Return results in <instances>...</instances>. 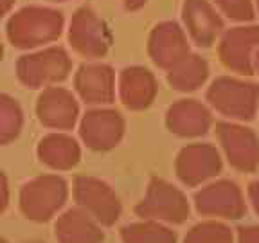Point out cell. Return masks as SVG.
Segmentation results:
<instances>
[{"instance_id":"1","label":"cell","mask_w":259,"mask_h":243,"mask_svg":"<svg viewBox=\"0 0 259 243\" xmlns=\"http://www.w3.org/2000/svg\"><path fill=\"white\" fill-rule=\"evenodd\" d=\"M65 32L63 11L51 6L29 4L13 11L6 22V38L15 49L34 51L61 38Z\"/></svg>"},{"instance_id":"2","label":"cell","mask_w":259,"mask_h":243,"mask_svg":"<svg viewBox=\"0 0 259 243\" xmlns=\"http://www.w3.org/2000/svg\"><path fill=\"white\" fill-rule=\"evenodd\" d=\"M72 56L63 45L51 44L25 51L15 63L16 77L25 89L41 90L45 87L61 85L72 74Z\"/></svg>"},{"instance_id":"3","label":"cell","mask_w":259,"mask_h":243,"mask_svg":"<svg viewBox=\"0 0 259 243\" xmlns=\"http://www.w3.org/2000/svg\"><path fill=\"white\" fill-rule=\"evenodd\" d=\"M70 196L69 182L58 173H44L20 187L18 207L29 222L44 223L61 213Z\"/></svg>"},{"instance_id":"4","label":"cell","mask_w":259,"mask_h":243,"mask_svg":"<svg viewBox=\"0 0 259 243\" xmlns=\"http://www.w3.org/2000/svg\"><path fill=\"white\" fill-rule=\"evenodd\" d=\"M207 105L229 121H250L259 110V87L236 76H218L205 92Z\"/></svg>"},{"instance_id":"5","label":"cell","mask_w":259,"mask_h":243,"mask_svg":"<svg viewBox=\"0 0 259 243\" xmlns=\"http://www.w3.org/2000/svg\"><path fill=\"white\" fill-rule=\"evenodd\" d=\"M65 31L70 49L85 60H101L113 45V32L108 22L89 4L79 6L72 13Z\"/></svg>"},{"instance_id":"6","label":"cell","mask_w":259,"mask_h":243,"mask_svg":"<svg viewBox=\"0 0 259 243\" xmlns=\"http://www.w3.org/2000/svg\"><path fill=\"white\" fill-rule=\"evenodd\" d=\"M135 215L141 220H155L166 225H180L191 215L186 193L169 180L151 177L144 198L135 206Z\"/></svg>"},{"instance_id":"7","label":"cell","mask_w":259,"mask_h":243,"mask_svg":"<svg viewBox=\"0 0 259 243\" xmlns=\"http://www.w3.org/2000/svg\"><path fill=\"white\" fill-rule=\"evenodd\" d=\"M72 198L103 227H112L122 215V202L112 186L92 175H77L72 182Z\"/></svg>"},{"instance_id":"8","label":"cell","mask_w":259,"mask_h":243,"mask_svg":"<svg viewBox=\"0 0 259 243\" xmlns=\"http://www.w3.org/2000/svg\"><path fill=\"white\" fill-rule=\"evenodd\" d=\"M77 134L81 144L89 150L105 151L115 150L126 134V119L119 110L110 106H90L79 115Z\"/></svg>"},{"instance_id":"9","label":"cell","mask_w":259,"mask_h":243,"mask_svg":"<svg viewBox=\"0 0 259 243\" xmlns=\"http://www.w3.org/2000/svg\"><path fill=\"white\" fill-rule=\"evenodd\" d=\"M194 209L202 216L222 220H239L247 213V202L241 187L229 178H218L203 184L193 196Z\"/></svg>"},{"instance_id":"10","label":"cell","mask_w":259,"mask_h":243,"mask_svg":"<svg viewBox=\"0 0 259 243\" xmlns=\"http://www.w3.org/2000/svg\"><path fill=\"white\" fill-rule=\"evenodd\" d=\"M223 170L222 151L210 142H191L180 148L175 158V173L187 187H198L214 180Z\"/></svg>"},{"instance_id":"11","label":"cell","mask_w":259,"mask_h":243,"mask_svg":"<svg viewBox=\"0 0 259 243\" xmlns=\"http://www.w3.org/2000/svg\"><path fill=\"white\" fill-rule=\"evenodd\" d=\"M259 49V25L243 24L223 29L218 38V56L227 69L239 76L254 74V58Z\"/></svg>"},{"instance_id":"12","label":"cell","mask_w":259,"mask_h":243,"mask_svg":"<svg viewBox=\"0 0 259 243\" xmlns=\"http://www.w3.org/2000/svg\"><path fill=\"white\" fill-rule=\"evenodd\" d=\"M74 94L87 106H108L117 96V76L112 65L85 60L74 72Z\"/></svg>"},{"instance_id":"13","label":"cell","mask_w":259,"mask_h":243,"mask_svg":"<svg viewBox=\"0 0 259 243\" xmlns=\"http://www.w3.org/2000/svg\"><path fill=\"white\" fill-rule=\"evenodd\" d=\"M216 137L234 170L252 173L259 166V135L239 121L216 123Z\"/></svg>"},{"instance_id":"14","label":"cell","mask_w":259,"mask_h":243,"mask_svg":"<svg viewBox=\"0 0 259 243\" xmlns=\"http://www.w3.org/2000/svg\"><path fill=\"white\" fill-rule=\"evenodd\" d=\"M34 112L44 128L53 132H69L76 128L79 121V99L72 90L61 85L45 87L36 97Z\"/></svg>"},{"instance_id":"15","label":"cell","mask_w":259,"mask_h":243,"mask_svg":"<svg viewBox=\"0 0 259 243\" xmlns=\"http://www.w3.org/2000/svg\"><path fill=\"white\" fill-rule=\"evenodd\" d=\"M146 51L158 69L167 70L191 53V40L180 22L162 20L151 27Z\"/></svg>"},{"instance_id":"16","label":"cell","mask_w":259,"mask_h":243,"mask_svg":"<svg viewBox=\"0 0 259 243\" xmlns=\"http://www.w3.org/2000/svg\"><path fill=\"white\" fill-rule=\"evenodd\" d=\"M180 15L182 27L196 47H212L225 29L223 15L212 0H184Z\"/></svg>"},{"instance_id":"17","label":"cell","mask_w":259,"mask_h":243,"mask_svg":"<svg viewBox=\"0 0 259 243\" xmlns=\"http://www.w3.org/2000/svg\"><path fill=\"white\" fill-rule=\"evenodd\" d=\"M214 125L212 110L209 105L193 99L182 97L171 103L166 110V128L169 134L182 139H198L209 134Z\"/></svg>"},{"instance_id":"18","label":"cell","mask_w":259,"mask_h":243,"mask_svg":"<svg viewBox=\"0 0 259 243\" xmlns=\"http://www.w3.org/2000/svg\"><path fill=\"white\" fill-rule=\"evenodd\" d=\"M158 96V79L144 65H128L117 74V97L132 112L150 108Z\"/></svg>"},{"instance_id":"19","label":"cell","mask_w":259,"mask_h":243,"mask_svg":"<svg viewBox=\"0 0 259 243\" xmlns=\"http://www.w3.org/2000/svg\"><path fill=\"white\" fill-rule=\"evenodd\" d=\"M38 160L54 171H70L81 160V142L69 132H49L36 144Z\"/></svg>"},{"instance_id":"20","label":"cell","mask_w":259,"mask_h":243,"mask_svg":"<svg viewBox=\"0 0 259 243\" xmlns=\"http://www.w3.org/2000/svg\"><path fill=\"white\" fill-rule=\"evenodd\" d=\"M54 236L58 243H103V225L79 207L60 213L54 222Z\"/></svg>"},{"instance_id":"21","label":"cell","mask_w":259,"mask_h":243,"mask_svg":"<svg viewBox=\"0 0 259 243\" xmlns=\"http://www.w3.org/2000/svg\"><path fill=\"white\" fill-rule=\"evenodd\" d=\"M209 72L210 69L205 58L191 51L187 56L166 70V79L171 89L178 92H194L207 83Z\"/></svg>"},{"instance_id":"22","label":"cell","mask_w":259,"mask_h":243,"mask_svg":"<svg viewBox=\"0 0 259 243\" xmlns=\"http://www.w3.org/2000/svg\"><path fill=\"white\" fill-rule=\"evenodd\" d=\"M122 243H178L177 232L169 225L155 220H141L121 229Z\"/></svg>"},{"instance_id":"23","label":"cell","mask_w":259,"mask_h":243,"mask_svg":"<svg viewBox=\"0 0 259 243\" xmlns=\"http://www.w3.org/2000/svg\"><path fill=\"white\" fill-rule=\"evenodd\" d=\"M24 121L20 101L11 94L0 92V146H8L20 137Z\"/></svg>"},{"instance_id":"24","label":"cell","mask_w":259,"mask_h":243,"mask_svg":"<svg viewBox=\"0 0 259 243\" xmlns=\"http://www.w3.org/2000/svg\"><path fill=\"white\" fill-rule=\"evenodd\" d=\"M182 243H234V234L223 222L205 220L191 227Z\"/></svg>"},{"instance_id":"25","label":"cell","mask_w":259,"mask_h":243,"mask_svg":"<svg viewBox=\"0 0 259 243\" xmlns=\"http://www.w3.org/2000/svg\"><path fill=\"white\" fill-rule=\"evenodd\" d=\"M212 4L218 8L222 15L234 22H250L255 16L254 0H212Z\"/></svg>"},{"instance_id":"26","label":"cell","mask_w":259,"mask_h":243,"mask_svg":"<svg viewBox=\"0 0 259 243\" xmlns=\"http://www.w3.org/2000/svg\"><path fill=\"white\" fill-rule=\"evenodd\" d=\"M11 202V189H9V178L4 170H0V215H4Z\"/></svg>"},{"instance_id":"27","label":"cell","mask_w":259,"mask_h":243,"mask_svg":"<svg viewBox=\"0 0 259 243\" xmlns=\"http://www.w3.org/2000/svg\"><path fill=\"white\" fill-rule=\"evenodd\" d=\"M238 243H259V225L239 227Z\"/></svg>"},{"instance_id":"28","label":"cell","mask_w":259,"mask_h":243,"mask_svg":"<svg viewBox=\"0 0 259 243\" xmlns=\"http://www.w3.org/2000/svg\"><path fill=\"white\" fill-rule=\"evenodd\" d=\"M248 200H250L252 207H254L255 215L259 216V180L248 184Z\"/></svg>"},{"instance_id":"29","label":"cell","mask_w":259,"mask_h":243,"mask_svg":"<svg viewBox=\"0 0 259 243\" xmlns=\"http://www.w3.org/2000/svg\"><path fill=\"white\" fill-rule=\"evenodd\" d=\"M15 4H16V0H0V20L11 15Z\"/></svg>"},{"instance_id":"30","label":"cell","mask_w":259,"mask_h":243,"mask_svg":"<svg viewBox=\"0 0 259 243\" xmlns=\"http://www.w3.org/2000/svg\"><path fill=\"white\" fill-rule=\"evenodd\" d=\"M122 4L126 11H139L148 4V0H122Z\"/></svg>"},{"instance_id":"31","label":"cell","mask_w":259,"mask_h":243,"mask_svg":"<svg viewBox=\"0 0 259 243\" xmlns=\"http://www.w3.org/2000/svg\"><path fill=\"white\" fill-rule=\"evenodd\" d=\"M254 72L259 74V49H257V53H255V58H254Z\"/></svg>"},{"instance_id":"32","label":"cell","mask_w":259,"mask_h":243,"mask_svg":"<svg viewBox=\"0 0 259 243\" xmlns=\"http://www.w3.org/2000/svg\"><path fill=\"white\" fill-rule=\"evenodd\" d=\"M4 54H6V49H4V44H2V40H0V63L4 61Z\"/></svg>"},{"instance_id":"33","label":"cell","mask_w":259,"mask_h":243,"mask_svg":"<svg viewBox=\"0 0 259 243\" xmlns=\"http://www.w3.org/2000/svg\"><path fill=\"white\" fill-rule=\"evenodd\" d=\"M254 6H255V11L259 13V0H254Z\"/></svg>"},{"instance_id":"34","label":"cell","mask_w":259,"mask_h":243,"mask_svg":"<svg viewBox=\"0 0 259 243\" xmlns=\"http://www.w3.org/2000/svg\"><path fill=\"white\" fill-rule=\"evenodd\" d=\"M49 2H54V4H60V2H67V0H49Z\"/></svg>"},{"instance_id":"35","label":"cell","mask_w":259,"mask_h":243,"mask_svg":"<svg viewBox=\"0 0 259 243\" xmlns=\"http://www.w3.org/2000/svg\"><path fill=\"white\" fill-rule=\"evenodd\" d=\"M0 243H9L8 239H4V238H0Z\"/></svg>"}]
</instances>
